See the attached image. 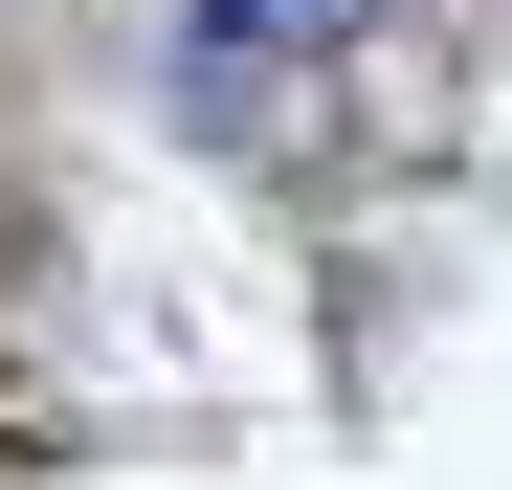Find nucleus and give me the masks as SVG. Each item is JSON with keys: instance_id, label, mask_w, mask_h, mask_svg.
<instances>
[{"instance_id": "nucleus-1", "label": "nucleus", "mask_w": 512, "mask_h": 490, "mask_svg": "<svg viewBox=\"0 0 512 490\" xmlns=\"http://www.w3.org/2000/svg\"><path fill=\"white\" fill-rule=\"evenodd\" d=\"M201 23H223V45H268V23H334V0H201Z\"/></svg>"}]
</instances>
